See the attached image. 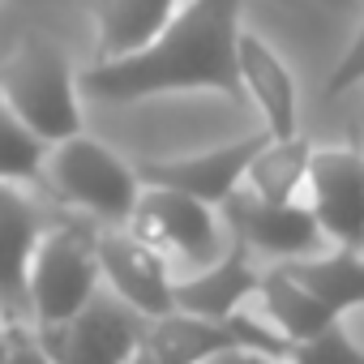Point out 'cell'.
Returning <instances> with one entry per match:
<instances>
[{"label": "cell", "mask_w": 364, "mask_h": 364, "mask_svg": "<svg viewBox=\"0 0 364 364\" xmlns=\"http://www.w3.org/2000/svg\"><path fill=\"white\" fill-rule=\"evenodd\" d=\"M240 9L245 0H185L150 48L82 69L77 95L99 103H141L154 95L215 90L240 103Z\"/></svg>", "instance_id": "obj_1"}, {"label": "cell", "mask_w": 364, "mask_h": 364, "mask_svg": "<svg viewBox=\"0 0 364 364\" xmlns=\"http://www.w3.org/2000/svg\"><path fill=\"white\" fill-rule=\"evenodd\" d=\"M0 103L48 146L82 133L77 73L52 35H26L0 65Z\"/></svg>", "instance_id": "obj_2"}, {"label": "cell", "mask_w": 364, "mask_h": 364, "mask_svg": "<svg viewBox=\"0 0 364 364\" xmlns=\"http://www.w3.org/2000/svg\"><path fill=\"white\" fill-rule=\"evenodd\" d=\"M43 189L60 206H73L103 228H129L137 198H141V180L116 150L77 133L48 150Z\"/></svg>", "instance_id": "obj_3"}, {"label": "cell", "mask_w": 364, "mask_h": 364, "mask_svg": "<svg viewBox=\"0 0 364 364\" xmlns=\"http://www.w3.org/2000/svg\"><path fill=\"white\" fill-rule=\"evenodd\" d=\"M95 236H99V228L90 219H69V215H60L43 232V240L31 257V283H26L35 330L73 321L99 296L103 270H99Z\"/></svg>", "instance_id": "obj_4"}, {"label": "cell", "mask_w": 364, "mask_h": 364, "mask_svg": "<svg viewBox=\"0 0 364 364\" xmlns=\"http://www.w3.org/2000/svg\"><path fill=\"white\" fill-rule=\"evenodd\" d=\"M146 330L150 321L137 309L99 287V296L73 321L35 330V338L52 364H133L137 347L146 343Z\"/></svg>", "instance_id": "obj_5"}, {"label": "cell", "mask_w": 364, "mask_h": 364, "mask_svg": "<svg viewBox=\"0 0 364 364\" xmlns=\"http://www.w3.org/2000/svg\"><path fill=\"white\" fill-rule=\"evenodd\" d=\"M270 133L266 129H253L228 146H215V150H198V154H180V159H141L133 171L141 180V189H167V193H185L202 206H223L240 180L249 176V163L266 150Z\"/></svg>", "instance_id": "obj_6"}, {"label": "cell", "mask_w": 364, "mask_h": 364, "mask_svg": "<svg viewBox=\"0 0 364 364\" xmlns=\"http://www.w3.org/2000/svg\"><path fill=\"white\" fill-rule=\"evenodd\" d=\"M129 232L150 245L154 253H176L189 266H215L223 257V232L210 206L185 198V193H167V189H141L137 210L129 219Z\"/></svg>", "instance_id": "obj_7"}, {"label": "cell", "mask_w": 364, "mask_h": 364, "mask_svg": "<svg viewBox=\"0 0 364 364\" xmlns=\"http://www.w3.org/2000/svg\"><path fill=\"white\" fill-rule=\"evenodd\" d=\"M309 210L326 240L364 253V150L326 146L309 154Z\"/></svg>", "instance_id": "obj_8"}, {"label": "cell", "mask_w": 364, "mask_h": 364, "mask_svg": "<svg viewBox=\"0 0 364 364\" xmlns=\"http://www.w3.org/2000/svg\"><path fill=\"white\" fill-rule=\"evenodd\" d=\"M60 219L14 185H0V326H31V257Z\"/></svg>", "instance_id": "obj_9"}, {"label": "cell", "mask_w": 364, "mask_h": 364, "mask_svg": "<svg viewBox=\"0 0 364 364\" xmlns=\"http://www.w3.org/2000/svg\"><path fill=\"white\" fill-rule=\"evenodd\" d=\"M223 223L232 228V236L253 253H270V257H283V262H300V257H317L321 249V228L313 219V210L304 202H283V206H270V202H257L249 189H236L223 206H219Z\"/></svg>", "instance_id": "obj_10"}, {"label": "cell", "mask_w": 364, "mask_h": 364, "mask_svg": "<svg viewBox=\"0 0 364 364\" xmlns=\"http://www.w3.org/2000/svg\"><path fill=\"white\" fill-rule=\"evenodd\" d=\"M95 249H99V270L112 283V296H120L146 321H159V317L176 313L171 274H167L163 253L141 245L129 228H99Z\"/></svg>", "instance_id": "obj_11"}, {"label": "cell", "mask_w": 364, "mask_h": 364, "mask_svg": "<svg viewBox=\"0 0 364 364\" xmlns=\"http://www.w3.org/2000/svg\"><path fill=\"white\" fill-rule=\"evenodd\" d=\"M257 279L262 274L253 270L249 249L236 236H228V249H223V257L215 266H206V270H198L189 279L171 283V300H176V313L223 326V321L236 317V309H240L245 296H257Z\"/></svg>", "instance_id": "obj_12"}, {"label": "cell", "mask_w": 364, "mask_h": 364, "mask_svg": "<svg viewBox=\"0 0 364 364\" xmlns=\"http://www.w3.org/2000/svg\"><path fill=\"white\" fill-rule=\"evenodd\" d=\"M236 56H240V86L257 103L262 129L274 141L296 137V82H291V69L283 65V56L249 31H240Z\"/></svg>", "instance_id": "obj_13"}, {"label": "cell", "mask_w": 364, "mask_h": 364, "mask_svg": "<svg viewBox=\"0 0 364 364\" xmlns=\"http://www.w3.org/2000/svg\"><path fill=\"white\" fill-rule=\"evenodd\" d=\"M185 0H86L95 22V65L150 48Z\"/></svg>", "instance_id": "obj_14"}, {"label": "cell", "mask_w": 364, "mask_h": 364, "mask_svg": "<svg viewBox=\"0 0 364 364\" xmlns=\"http://www.w3.org/2000/svg\"><path fill=\"white\" fill-rule=\"evenodd\" d=\"M317 304H326L334 317L351 313L364 304V253L351 249H334V253H317V257H300V262H279Z\"/></svg>", "instance_id": "obj_15"}, {"label": "cell", "mask_w": 364, "mask_h": 364, "mask_svg": "<svg viewBox=\"0 0 364 364\" xmlns=\"http://www.w3.org/2000/svg\"><path fill=\"white\" fill-rule=\"evenodd\" d=\"M257 296H262V304H266V313H270V326H274L291 347L317 338V334L330 330V326H338V317H334L326 304H317L283 266H270V270L257 279Z\"/></svg>", "instance_id": "obj_16"}, {"label": "cell", "mask_w": 364, "mask_h": 364, "mask_svg": "<svg viewBox=\"0 0 364 364\" xmlns=\"http://www.w3.org/2000/svg\"><path fill=\"white\" fill-rule=\"evenodd\" d=\"M309 141L296 133L287 141H266V150L249 163V176L245 185L257 202H270V206H283V202H296V193L304 189V176H309Z\"/></svg>", "instance_id": "obj_17"}, {"label": "cell", "mask_w": 364, "mask_h": 364, "mask_svg": "<svg viewBox=\"0 0 364 364\" xmlns=\"http://www.w3.org/2000/svg\"><path fill=\"white\" fill-rule=\"evenodd\" d=\"M48 141H39L5 103H0V185L35 180L43 185V163H48Z\"/></svg>", "instance_id": "obj_18"}, {"label": "cell", "mask_w": 364, "mask_h": 364, "mask_svg": "<svg viewBox=\"0 0 364 364\" xmlns=\"http://www.w3.org/2000/svg\"><path fill=\"white\" fill-rule=\"evenodd\" d=\"M287 364H364V347H355V338L343 326H330L317 338L296 343Z\"/></svg>", "instance_id": "obj_19"}, {"label": "cell", "mask_w": 364, "mask_h": 364, "mask_svg": "<svg viewBox=\"0 0 364 364\" xmlns=\"http://www.w3.org/2000/svg\"><path fill=\"white\" fill-rule=\"evenodd\" d=\"M355 82H364V18H360L355 39H351V43H347V52L338 56L334 73L326 77V99H338V95H343V90H351Z\"/></svg>", "instance_id": "obj_20"}, {"label": "cell", "mask_w": 364, "mask_h": 364, "mask_svg": "<svg viewBox=\"0 0 364 364\" xmlns=\"http://www.w3.org/2000/svg\"><path fill=\"white\" fill-rule=\"evenodd\" d=\"M5 364H52L35 338V326H9V360Z\"/></svg>", "instance_id": "obj_21"}, {"label": "cell", "mask_w": 364, "mask_h": 364, "mask_svg": "<svg viewBox=\"0 0 364 364\" xmlns=\"http://www.w3.org/2000/svg\"><path fill=\"white\" fill-rule=\"evenodd\" d=\"M210 364H279V360H266V355H253V351H228V355H215Z\"/></svg>", "instance_id": "obj_22"}, {"label": "cell", "mask_w": 364, "mask_h": 364, "mask_svg": "<svg viewBox=\"0 0 364 364\" xmlns=\"http://www.w3.org/2000/svg\"><path fill=\"white\" fill-rule=\"evenodd\" d=\"M9 360V326H0V364Z\"/></svg>", "instance_id": "obj_23"}, {"label": "cell", "mask_w": 364, "mask_h": 364, "mask_svg": "<svg viewBox=\"0 0 364 364\" xmlns=\"http://www.w3.org/2000/svg\"><path fill=\"white\" fill-rule=\"evenodd\" d=\"M133 364H159V360H154V355H150L146 347H137V355H133Z\"/></svg>", "instance_id": "obj_24"}]
</instances>
